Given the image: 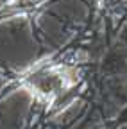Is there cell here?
<instances>
[{
    "label": "cell",
    "mask_w": 127,
    "mask_h": 129,
    "mask_svg": "<svg viewBox=\"0 0 127 129\" xmlns=\"http://www.w3.org/2000/svg\"><path fill=\"white\" fill-rule=\"evenodd\" d=\"M2 86H4V79L0 77V90H2Z\"/></svg>",
    "instance_id": "cell-2"
},
{
    "label": "cell",
    "mask_w": 127,
    "mask_h": 129,
    "mask_svg": "<svg viewBox=\"0 0 127 129\" xmlns=\"http://www.w3.org/2000/svg\"><path fill=\"white\" fill-rule=\"evenodd\" d=\"M63 84H65L63 75H59L52 70H43V72H38L36 75H32V86L43 95L57 93L63 88Z\"/></svg>",
    "instance_id": "cell-1"
}]
</instances>
